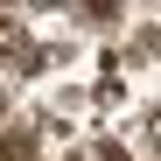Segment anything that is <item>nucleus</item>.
Wrapping results in <instances>:
<instances>
[{
    "mask_svg": "<svg viewBox=\"0 0 161 161\" xmlns=\"http://www.w3.org/2000/svg\"><path fill=\"white\" fill-rule=\"evenodd\" d=\"M84 7H91V14H112V0H84Z\"/></svg>",
    "mask_w": 161,
    "mask_h": 161,
    "instance_id": "f257e3e1",
    "label": "nucleus"
},
{
    "mask_svg": "<svg viewBox=\"0 0 161 161\" xmlns=\"http://www.w3.org/2000/svg\"><path fill=\"white\" fill-rule=\"evenodd\" d=\"M154 140H161V126H154Z\"/></svg>",
    "mask_w": 161,
    "mask_h": 161,
    "instance_id": "f03ea898",
    "label": "nucleus"
}]
</instances>
